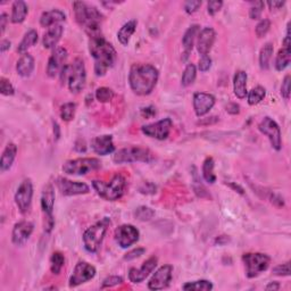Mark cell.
Instances as JSON below:
<instances>
[{
	"instance_id": "obj_1",
	"label": "cell",
	"mask_w": 291,
	"mask_h": 291,
	"mask_svg": "<svg viewBox=\"0 0 291 291\" xmlns=\"http://www.w3.org/2000/svg\"><path fill=\"white\" fill-rule=\"evenodd\" d=\"M89 51L95 61V73L97 76L106 74L110 67H113L118 54L114 47L103 36L90 38Z\"/></svg>"
},
{
	"instance_id": "obj_2",
	"label": "cell",
	"mask_w": 291,
	"mask_h": 291,
	"mask_svg": "<svg viewBox=\"0 0 291 291\" xmlns=\"http://www.w3.org/2000/svg\"><path fill=\"white\" fill-rule=\"evenodd\" d=\"M158 70L150 64H134L130 70L129 83L135 95L147 96L158 81Z\"/></svg>"
},
{
	"instance_id": "obj_3",
	"label": "cell",
	"mask_w": 291,
	"mask_h": 291,
	"mask_svg": "<svg viewBox=\"0 0 291 291\" xmlns=\"http://www.w3.org/2000/svg\"><path fill=\"white\" fill-rule=\"evenodd\" d=\"M73 9L76 22L84 28L90 38L101 36V22L103 15L101 13L92 5L84 2H74Z\"/></svg>"
},
{
	"instance_id": "obj_4",
	"label": "cell",
	"mask_w": 291,
	"mask_h": 291,
	"mask_svg": "<svg viewBox=\"0 0 291 291\" xmlns=\"http://www.w3.org/2000/svg\"><path fill=\"white\" fill-rule=\"evenodd\" d=\"M92 187L101 198L108 201H115L124 195L127 189V180L121 174H116L108 182L95 180L92 182Z\"/></svg>"
},
{
	"instance_id": "obj_5",
	"label": "cell",
	"mask_w": 291,
	"mask_h": 291,
	"mask_svg": "<svg viewBox=\"0 0 291 291\" xmlns=\"http://www.w3.org/2000/svg\"><path fill=\"white\" fill-rule=\"evenodd\" d=\"M109 225L110 220L105 217L85 230L83 235V244L86 251H89V253H97L98 251Z\"/></svg>"
},
{
	"instance_id": "obj_6",
	"label": "cell",
	"mask_w": 291,
	"mask_h": 291,
	"mask_svg": "<svg viewBox=\"0 0 291 291\" xmlns=\"http://www.w3.org/2000/svg\"><path fill=\"white\" fill-rule=\"evenodd\" d=\"M113 161L116 164H129L137 162L150 163L154 161V154L148 148L131 146V147L118 150L113 156Z\"/></svg>"
},
{
	"instance_id": "obj_7",
	"label": "cell",
	"mask_w": 291,
	"mask_h": 291,
	"mask_svg": "<svg viewBox=\"0 0 291 291\" xmlns=\"http://www.w3.org/2000/svg\"><path fill=\"white\" fill-rule=\"evenodd\" d=\"M101 167V162L97 158H76L67 161L63 165V172L69 176H84Z\"/></svg>"
},
{
	"instance_id": "obj_8",
	"label": "cell",
	"mask_w": 291,
	"mask_h": 291,
	"mask_svg": "<svg viewBox=\"0 0 291 291\" xmlns=\"http://www.w3.org/2000/svg\"><path fill=\"white\" fill-rule=\"evenodd\" d=\"M242 260L246 268V274L249 279L256 278L268 270L271 263L270 256L261 253H247L242 256Z\"/></svg>"
},
{
	"instance_id": "obj_9",
	"label": "cell",
	"mask_w": 291,
	"mask_h": 291,
	"mask_svg": "<svg viewBox=\"0 0 291 291\" xmlns=\"http://www.w3.org/2000/svg\"><path fill=\"white\" fill-rule=\"evenodd\" d=\"M41 210L45 215V231L50 234L55 226V220L52 212H54L55 205V190L51 183H48L43 188L41 193Z\"/></svg>"
},
{
	"instance_id": "obj_10",
	"label": "cell",
	"mask_w": 291,
	"mask_h": 291,
	"mask_svg": "<svg viewBox=\"0 0 291 291\" xmlns=\"http://www.w3.org/2000/svg\"><path fill=\"white\" fill-rule=\"evenodd\" d=\"M86 81V73L83 61L81 58H76L71 65L69 73V89L72 94H79L83 90Z\"/></svg>"
},
{
	"instance_id": "obj_11",
	"label": "cell",
	"mask_w": 291,
	"mask_h": 291,
	"mask_svg": "<svg viewBox=\"0 0 291 291\" xmlns=\"http://www.w3.org/2000/svg\"><path fill=\"white\" fill-rule=\"evenodd\" d=\"M258 129L261 133L269 138L271 146L275 150H281L282 148V140H281V130L279 128L278 123L275 122L273 119L266 116L263 120L260 121L258 125Z\"/></svg>"
},
{
	"instance_id": "obj_12",
	"label": "cell",
	"mask_w": 291,
	"mask_h": 291,
	"mask_svg": "<svg viewBox=\"0 0 291 291\" xmlns=\"http://www.w3.org/2000/svg\"><path fill=\"white\" fill-rule=\"evenodd\" d=\"M33 197V184L30 179H25L19 184L15 193V203L22 214L30 210Z\"/></svg>"
},
{
	"instance_id": "obj_13",
	"label": "cell",
	"mask_w": 291,
	"mask_h": 291,
	"mask_svg": "<svg viewBox=\"0 0 291 291\" xmlns=\"http://www.w3.org/2000/svg\"><path fill=\"white\" fill-rule=\"evenodd\" d=\"M96 273L97 271L95 266L86 263L84 260L79 261L75 265V269L73 271V274L70 279V287L75 288L77 285L88 282V281L95 278Z\"/></svg>"
},
{
	"instance_id": "obj_14",
	"label": "cell",
	"mask_w": 291,
	"mask_h": 291,
	"mask_svg": "<svg viewBox=\"0 0 291 291\" xmlns=\"http://www.w3.org/2000/svg\"><path fill=\"white\" fill-rule=\"evenodd\" d=\"M139 230L131 224L120 225L115 230L114 238L121 248H129L139 240Z\"/></svg>"
},
{
	"instance_id": "obj_15",
	"label": "cell",
	"mask_w": 291,
	"mask_h": 291,
	"mask_svg": "<svg viewBox=\"0 0 291 291\" xmlns=\"http://www.w3.org/2000/svg\"><path fill=\"white\" fill-rule=\"evenodd\" d=\"M173 127V122L171 119H164L158 121L156 123L143 125L141 128L142 133L147 135L149 138H154L157 140H165L169 133Z\"/></svg>"
},
{
	"instance_id": "obj_16",
	"label": "cell",
	"mask_w": 291,
	"mask_h": 291,
	"mask_svg": "<svg viewBox=\"0 0 291 291\" xmlns=\"http://www.w3.org/2000/svg\"><path fill=\"white\" fill-rule=\"evenodd\" d=\"M56 186L62 195L64 196H76V195H85L90 191L88 184L71 181L65 178H58L56 180Z\"/></svg>"
},
{
	"instance_id": "obj_17",
	"label": "cell",
	"mask_w": 291,
	"mask_h": 291,
	"mask_svg": "<svg viewBox=\"0 0 291 291\" xmlns=\"http://www.w3.org/2000/svg\"><path fill=\"white\" fill-rule=\"evenodd\" d=\"M172 273L173 268L171 265H164L159 268L149 280L148 288L150 290H162L166 288L172 280Z\"/></svg>"
},
{
	"instance_id": "obj_18",
	"label": "cell",
	"mask_w": 291,
	"mask_h": 291,
	"mask_svg": "<svg viewBox=\"0 0 291 291\" xmlns=\"http://www.w3.org/2000/svg\"><path fill=\"white\" fill-rule=\"evenodd\" d=\"M67 60V50L63 47H58L52 51L49 57L47 65V74L50 77H55L61 73L63 67L65 66V62Z\"/></svg>"
},
{
	"instance_id": "obj_19",
	"label": "cell",
	"mask_w": 291,
	"mask_h": 291,
	"mask_svg": "<svg viewBox=\"0 0 291 291\" xmlns=\"http://www.w3.org/2000/svg\"><path fill=\"white\" fill-rule=\"evenodd\" d=\"M35 225L33 223L28 221H21L14 225L12 232V241L15 246H23L26 244V241L30 239Z\"/></svg>"
},
{
	"instance_id": "obj_20",
	"label": "cell",
	"mask_w": 291,
	"mask_h": 291,
	"mask_svg": "<svg viewBox=\"0 0 291 291\" xmlns=\"http://www.w3.org/2000/svg\"><path fill=\"white\" fill-rule=\"evenodd\" d=\"M157 257L156 256H152L150 258H148L144 263L141 265L140 269H130L129 271V279L131 282L133 283H140L142 282L143 280H146V278L153 272L155 270V268L157 266Z\"/></svg>"
},
{
	"instance_id": "obj_21",
	"label": "cell",
	"mask_w": 291,
	"mask_h": 291,
	"mask_svg": "<svg viewBox=\"0 0 291 291\" xmlns=\"http://www.w3.org/2000/svg\"><path fill=\"white\" fill-rule=\"evenodd\" d=\"M215 105V97L205 92H197L193 95V109L198 118L206 115Z\"/></svg>"
},
{
	"instance_id": "obj_22",
	"label": "cell",
	"mask_w": 291,
	"mask_h": 291,
	"mask_svg": "<svg viewBox=\"0 0 291 291\" xmlns=\"http://www.w3.org/2000/svg\"><path fill=\"white\" fill-rule=\"evenodd\" d=\"M216 39V32L212 27H205L199 31L197 41V50L201 56L208 55L214 45Z\"/></svg>"
},
{
	"instance_id": "obj_23",
	"label": "cell",
	"mask_w": 291,
	"mask_h": 291,
	"mask_svg": "<svg viewBox=\"0 0 291 291\" xmlns=\"http://www.w3.org/2000/svg\"><path fill=\"white\" fill-rule=\"evenodd\" d=\"M91 147L94 149V152L100 155V156H106V155L113 154L115 152L113 137L108 134L99 135V137L92 139Z\"/></svg>"
},
{
	"instance_id": "obj_24",
	"label": "cell",
	"mask_w": 291,
	"mask_h": 291,
	"mask_svg": "<svg viewBox=\"0 0 291 291\" xmlns=\"http://www.w3.org/2000/svg\"><path fill=\"white\" fill-rule=\"evenodd\" d=\"M63 32H64V27H63L61 24H57V25L49 27V30L45 33V36L42 38L43 47H45L46 49L55 48L58 41L61 40Z\"/></svg>"
},
{
	"instance_id": "obj_25",
	"label": "cell",
	"mask_w": 291,
	"mask_h": 291,
	"mask_svg": "<svg viewBox=\"0 0 291 291\" xmlns=\"http://www.w3.org/2000/svg\"><path fill=\"white\" fill-rule=\"evenodd\" d=\"M17 155V146L15 143H8L5 148L4 153L0 158V171L5 173L12 167Z\"/></svg>"
},
{
	"instance_id": "obj_26",
	"label": "cell",
	"mask_w": 291,
	"mask_h": 291,
	"mask_svg": "<svg viewBox=\"0 0 291 291\" xmlns=\"http://www.w3.org/2000/svg\"><path fill=\"white\" fill-rule=\"evenodd\" d=\"M66 15L60 9H52L49 12H45L40 17V24L43 27H51L57 25L61 22L65 21Z\"/></svg>"
},
{
	"instance_id": "obj_27",
	"label": "cell",
	"mask_w": 291,
	"mask_h": 291,
	"mask_svg": "<svg viewBox=\"0 0 291 291\" xmlns=\"http://www.w3.org/2000/svg\"><path fill=\"white\" fill-rule=\"evenodd\" d=\"M35 70V58L32 55L25 52L21 56V58L16 63V71L18 75L23 77H27L31 75V73Z\"/></svg>"
},
{
	"instance_id": "obj_28",
	"label": "cell",
	"mask_w": 291,
	"mask_h": 291,
	"mask_svg": "<svg viewBox=\"0 0 291 291\" xmlns=\"http://www.w3.org/2000/svg\"><path fill=\"white\" fill-rule=\"evenodd\" d=\"M247 79H248V76H247V73L245 71H238L236 73L234 79V91L237 98L244 99L248 94V91H247Z\"/></svg>"
},
{
	"instance_id": "obj_29",
	"label": "cell",
	"mask_w": 291,
	"mask_h": 291,
	"mask_svg": "<svg viewBox=\"0 0 291 291\" xmlns=\"http://www.w3.org/2000/svg\"><path fill=\"white\" fill-rule=\"evenodd\" d=\"M28 8L26 6V4L22 2V0H16V2L13 3L12 6V15H11V21L14 24H19L25 21L26 15H27Z\"/></svg>"
},
{
	"instance_id": "obj_30",
	"label": "cell",
	"mask_w": 291,
	"mask_h": 291,
	"mask_svg": "<svg viewBox=\"0 0 291 291\" xmlns=\"http://www.w3.org/2000/svg\"><path fill=\"white\" fill-rule=\"evenodd\" d=\"M137 21L135 19H131L128 23H125L124 25L120 28V31L118 32V39L120 43L122 46H128L130 42L131 37L133 36V33L135 32V28H137Z\"/></svg>"
},
{
	"instance_id": "obj_31",
	"label": "cell",
	"mask_w": 291,
	"mask_h": 291,
	"mask_svg": "<svg viewBox=\"0 0 291 291\" xmlns=\"http://www.w3.org/2000/svg\"><path fill=\"white\" fill-rule=\"evenodd\" d=\"M199 32V25H197V24H193L190 27L188 28L184 33L183 39H182V43H183V47H184V55L187 57L190 54V51L192 50V47H193V43H195V39L197 37V33Z\"/></svg>"
},
{
	"instance_id": "obj_32",
	"label": "cell",
	"mask_w": 291,
	"mask_h": 291,
	"mask_svg": "<svg viewBox=\"0 0 291 291\" xmlns=\"http://www.w3.org/2000/svg\"><path fill=\"white\" fill-rule=\"evenodd\" d=\"M290 61H291V49L290 47L287 46H283L281 49L279 50L278 55H276L275 58V69L276 71H284L290 64Z\"/></svg>"
},
{
	"instance_id": "obj_33",
	"label": "cell",
	"mask_w": 291,
	"mask_h": 291,
	"mask_svg": "<svg viewBox=\"0 0 291 291\" xmlns=\"http://www.w3.org/2000/svg\"><path fill=\"white\" fill-rule=\"evenodd\" d=\"M38 42V32L36 30H30L27 31L25 35H24L22 41L19 42V45L17 47V52L18 54H25L27 49H30L31 47H33Z\"/></svg>"
},
{
	"instance_id": "obj_34",
	"label": "cell",
	"mask_w": 291,
	"mask_h": 291,
	"mask_svg": "<svg viewBox=\"0 0 291 291\" xmlns=\"http://www.w3.org/2000/svg\"><path fill=\"white\" fill-rule=\"evenodd\" d=\"M273 45L271 42L265 43L264 47L260 49L259 52V66L263 71L269 70L270 67V61L273 55Z\"/></svg>"
},
{
	"instance_id": "obj_35",
	"label": "cell",
	"mask_w": 291,
	"mask_h": 291,
	"mask_svg": "<svg viewBox=\"0 0 291 291\" xmlns=\"http://www.w3.org/2000/svg\"><path fill=\"white\" fill-rule=\"evenodd\" d=\"M214 159L212 157H207L202 164V177L205 181L210 184L216 182V176L214 173Z\"/></svg>"
},
{
	"instance_id": "obj_36",
	"label": "cell",
	"mask_w": 291,
	"mask_h": 291,
	"mask_svg": "<svg viewBox=\"0 0 291 291\" xmlns=\"http://www.w3.org/2000/svg\"><path fill=\"white\" fill-rule=\"evenodd\" d=\"M266 96V90L264 86L257 85L254 89H251L249 91V94H247V100H248V104L250 106H255L257 104H259L261 100L265 98Z\"/></svg>"
},
{
	"instance_id": "obj_37",
	"label": "cell",
	"mask_w": 291,
	"mask_h": 291,
	"mask_svg": "<svg viewBox=\"0 0 291 291\" xmlns=\"http://www.w3.org/2000/svg\"><path fill=\"white\" fill-rule=\"evenodd\" d=\"M183 290L187 291H210L213 289V284L211 281L207 280H198L193 282H187L183 284Z\"/></svg>"
},
{
	"instance_id": "obj_38",
	"label": "cell",
	"mask_w": 291,
	"mask_h": 291,
	"mask_svg": "<svg viewBox=\"0 0 291 291\" xmlns=\"http://www.w3.org/2000/svg\"><path fill=\"white\" fill-rule=\"evenodd\" d=\"M65 265V257L60 251H56L50 257V271L52 274L58 275Z\"/></svg>"
},
{
	"instance_id": "obj_39",
	"label": "cell",
	"mask_w": 291,
	"mask_h": 291,
	"mask_svg": "<svg viewBox=\"0 0 291 291\" xmlns=\"http://www.w3.org/2000/svg\"><path fill=\"white\" fill-rule=\"evenodd\" d=\"M197 76V70L196 66L193 64H188L186 69L183 71L182 79H181V84L183 86H189L191 85L196 80Z\"/></svg>"
},
{
	"instance_id": "obj_40",
	"label": "cell",
	"mask_w": 291,
	"mask_h": 291,
	"mask_svg": "<svg viewBox=\"0 0 291 291\" xmlns=\"http://www.w3.org/2000/svg\"><path fill=\"white\" fill-rule=\"evenodd\" d=\"M76 110V104L75 103H66L61 107V118L65 122H70L74 119Z\"/></svg>"
},
{
	"instance_id": "obj_41",
	"label": "cell",
	"mask_w": 291,
	"mask_h": 291,
	"mask_svg": "<svg viewBox=\"0 0 291 291\" xmlns=\"http://www.w3.org/2000/svg\"><path fill=\"white\" fill-rule=\"evenodd\" d=\"M134 215L139 221L146 222V221L152 220L155 215V212L152 210V208H149L147 206H140L137 208V210H135Z\"/></svg>"
},
{
	"instance_id": "obj_42",
	"label": "cell",
	"mask_w": 291,
	"mask_h": 291,
	"mask_svg": "<svg viewBox=\"0 0 291 291\" xmlns=\"http://www.w3.org/2000/svg\"><path fill=\"white\" fill-rule=\"evenodd\" d=\"M114 97V92L109 88H106V86H101L98 88L96 91V98L99 103H108Z\"/></svg>"
},
{
	"instance_id": "obj_43",
	"label": "cell",
	"mask_w": 291,
	"mask_h": 291,
	"mask_svg": "<svg viewBox=\"0 0 291 291\" xmlns=\"http://www.w3.org/2000/svg\"><path fill=\"white\" fill-rule=\"evenodd\" d=\"M265 4L263 2H253L249 8V17L251 19H259L263 13Z\"/></svg>"
},
{
	"instance_id": "obj_44",
	"label": "cell",
	"mask_w": 291,
	"mask_h": 291,
	"mask_svg": "<svg viewBox=\"0 0 291 291\" xmlns=\"http://www.w3.org/2000/svg\"><path fill=\"white\" fill-rule=\"evenodd\" d=\"M270 27H271L270 19H268V18L261 19V21H260L258 24H257V26H256V28H255L256 36L258 37V38H263V37L266 35V33L269 32Z\"/></svg>"
},
{
	"instance_id": "obj_45",
	"label": "cell",
	"mask_w": 291,
	"mask_h": 291,
	"mask_svg": "<svg viewBox=\"0 0 291 291\" xmlns=\"http://www.w3.org/2000/svg\"><path fill=\"white\" fill-rule=\"evenodd\" d=\"M0 92H2L4 96H13L15 94V89H14L13 84L7 79L2 77V79H0Z\"/></svg>"
},
{
	"instance_id": "obj_46",
	"label": "cell",
	"mask_w": 291,
	"mask_h": 291,
	"mask_svg": "<svg viewBox=\"0 0 291 291\" xmlns=\"http://www.w3.org/2000/svg\"><path fill=\"white\" fill-rule=\"evenodd\" d=\"M121 283H123V278H121V276H108V278H106L103 282V285H101V289H105V288H111V287H115V285H119Z\"/></svg>"
},
{
	"instance_id": "obj_47",
	"label": "cell",
	"mask_w": 291,
	"mask_h": 291,
	"mask_svg": "<svg viewBox=\"0 0 291 291\" xmlns=\"http://www.w3.org/2000/svg\"><path fill=\"white\" fill-rule=\"evenodd\" d=\"M290 90H291V76L287 75L284 77L282 85H281V96H282L285 100H289L290 98Z\"/></svg>"
},
{
	"instance_id": "obj_48",
	"label": "cell",
	"mask_w": 291,
	"mask_h": 291,
	"mask_svg": "<svg viewBox=\"0 0 291 291\" xmlns=\"http://www.w3.org/2000/svg\"><path fill=\"white\" fill-rule=\"evenodd\" d=\"M200 6H201L200 0H189V2L184 3V11H186L187 14H193L199 9Z\"/></svg>"
},
{
	"instance_id": "obj_49",
	"label": "cell",
	"mask_w": 291,
	"mask_h": 291,
	"mask_svg": "<svg viewBox=\"0 0 291 291\" xmlns=\"http://www.w3.org/2000/svg\"><path fill=\"white\" fill-rule=\"evenodd\" d=\"M273 274L278 275V276H289L290 275V263L287 261V263L281 264L275 266L273 269Z\"/></svg>"
},
{
	"instance_id": "obj_50",
	"label": "cell",
	"mask_w": 291,
	"mask_h": 291,
	"mask_svg": "<svg viewBox=\"0 0 291 291\" xmlns=\"http://www.w3.org/2000/svg\"><path fill=\"white\" fill-rule=\"evenodd\" d=\"M223 6V3L221 0H212L207 4V12L210 15L214 16L217 12H220V9Z\"/></svg>"
},
{
	"instance_id": "obj_51",
	"label": "cell",
	"mask_w": 291,
	"mask_h": 291,
	"mask_svg": "<svg viewBox=\"0 0 291 291\" xmlns=\"http://www.w3.org/2000/svg\"><path fill=\"white\" fill-rule=\"evenodd\" d=\"M212 66V58L206 55V56H201V58L199 60V63H198V67H199L200 72H207L208 70L211 69Z\"/></svg>"
},
{
	"instance_id": "obj_52",
	"label": "cell",
	"mask_w": 291,
	"mask_h": 291,
	"mask_svg": "<svg viewBox=\"0 0 291 291\" xmlns=\"http://www.w3.org/2000/svg\"><path fill=\"white\" fill-rule=\"evenodd\" d=\"M146 253V249L144 248H137V249H133L129 251V253L124 256V259L125 260H132L135 258H139L140 256H142Z\"/></svg>"
},
{
	"instance_id": "obj_53",
	"label": "cell",
	"mask_w": 291,
	"mask_h": 291,
	"mask_svg": "<svg viewBox=\"0 0 291 291\" xmlns=\"http://www.w3.org/2000/svg\"><path fill=\"white\" fill-rule=\"evenodd\" d=\"M141 115L146 119H150L153 116L156 115V108L153 107V106H149V107H144L141 109Z\"/></svg>"
},
{
	"instance_id": "obj_54",
	"label": "cell",
	"mask_w": 291,
	"mask_h": 291,
	"mask_svg": "<svg viewBox=\"0 0 291 291\" xmlns=\"http://www.w3.org/2000/svg\"><path fill=\"white\" fill-rule=\"evenodd\" d=\"M226 111L229 114L231 115H237V114H239V111H240V106L238 105V104H235V103H231L226 106Z\"/></svg>"
},
{
	"instance_id": "obj_55",
	"label": "cell",
	"mask_w": 291,
	"mask_h": 291,
	"mask_svg": "<svg viewBox=\"0 0 291 291\" xmlns=\"http://www.w3.org/2000/svg\"><path fill=\"white\" fill-rule=\"evenodd\" d=\"M7 14L6 13H3L2 15H0V28H2V35H4L5 30H6V24H7Z\"/></svg>"
},
{
	"instance_id": "obj_56",
	"label": "cell",
	"mask_w": 291,
	"mask_h": 291,
	"mask_svg": "<svg viewBox=\"0 0 291 291\" xmlns=\"http://www.w3.org/2000/svg\"><path fill=\"white\" fill-rule=\"evenodd\" d=\"M284 2H269L268 5H269V7L272 9H274V11H276V9H280L281 7H283L284 6Z\"/></svg>"
},
{
	"instance_id": "obj_57",
	"label": "cell",
	"mask_w": 291,
	"mask_h": 291,
	"mask_svg": "<svg viewBox=\"0 0 291 291\" xmlns=\"http://www.w3.org/2000/svg\"><path fill=\"white\" fill-rule=\"evenodd\" d=\"M9 48H11V41L9 40H3L2 43H0V52H2V54L7 51Z\"/></svg>"
},
{
	"instance_id": "obj_58",
	"label": "cell",
	"mask_w": 291,
	"mask_h": 291,
	"mask_svg": "<svg viewBox=\"0 0 291 291\" xmlns=\"http://www.w3.org/2000/svg\"><path fill=\"white\" fill-rule=\"evenodd\" d=\"M265 289L266 290H279L280 289V284L278 282H271Z\"/></svg>"
},
{
	"instance_id": "obj_59",
	"label": "cell",
	"mask_w": 291,
	"mask_h": 291,
	"mask_svg": "<svg viewBox=\"0 0 291 291\" xmlns=\"http://www.w3.org/2000/svg\"><path fill=\"white\" fill-rule=\"evenodd\" d=\"M229 186H230L231 188H234L235 190H238V192L241 193V195H244V189H242L241 187L238 186V184H235V183H230Z\"/></svg>"
}]
</instances>
